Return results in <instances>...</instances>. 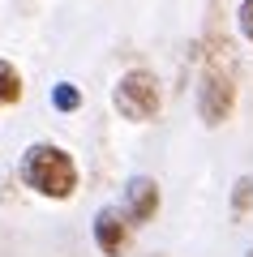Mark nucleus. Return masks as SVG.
<instances>
[{
	"label": "nucleus",
	"instance_id": "nucleus-1",
	"mask_svg": "<svg viewBox=\"0 0 253 257\" xmlns=\"http://www.w3.org/2000/svg\"><path fill=\"white\" fill-rule=\"evenodd\" d=\"M18 176L30 193H39L47 202H69L73 193H77V163L56 142H35V146L22 150Z\"/></svg>",
	"mask_w": 253,
	"mask_h": 257
},
{
	"label": "nucleus",
	"instance_id": "nucleus-2",
	"mask_svg": "<svg viewBox=\"0 0 253 257\" xmlns=\"http://www.w3.org/2000/svg\"><path fill=\"white\" fill-rule=\"evenodd\" d=\"M236 111V69L227 56H206L202 64V82H198V116L206 128L227 124Z\"/></svg>",
	"mask_w": 253,
	"mask_h": 257
},
{
	"label": "nucleus",
	"instance_id": "nucleus-3",
	"mask_svg": "<svg viewBox=\"0 0 253 257\" xmlns=\"http://www.w3.org/2000/svg\"><path fill=\"white\" fill-rule=\"evenodd\" d=\"M112 103H116V111L125 120H133V124L154 120V116H159V107H163L159 77H154L150 69H129V73H120L116 90H112Z\"/></svg>",
	"mask_w": 253,
	"mask_h": 257
},
{
	"label": "nucleus",
	"instance_id": "nucleus-4",
	"mask_svg": "<svg viewBox=\"0 0 253 257\" xmlns=\"http://www.w3.org/2000/svg\"><path fill=\"white\" fill-rule=\"evenodd\" d=\"M129 236H133V223L125 219V210L108 206V210L95 214V244L103 257H125L129 253Z\"/></svg>",
	"mask_w": 253,
	"mask_h": 257
},
{
	"label": "nucleus",
	"instance_id": "nucleus-5",
	"mask_svg": "<svg viewBox=\"0 0 253 257\" xmlns=\"http://www.w3.org/2000/svg\"><path fill=\"white\" fill-rule=\"evenodd\" d=\"M125 219L133 223V227H146V223L159 214V184L150 180V176H133L125 189Z\"/></svg>",
	"mask_w": 253,
	"mask_h": 257
},
{
	"label": "nucleus",
	"instance_id": "nucleus-6",
	"mask_svg": "<svg viewBox=\"0 0 253 257\" xmlns=\"http://www.w3.org/2000/svg\"><path fill=\"white\" fill-rule=\"evenodd\" d=\"M22 99V73L9 60H0V107H13Z\"/></svg>",
	"mask_w": 253,
	"mask_h": 257
},
{
	"label": "nucleus",
	"instance_id": "nucleus-7",
	"mask_svg": "<svg viewBox=\"0 0 253 257\" xmlns=\"http://www.w3.org/2000/svg\"><path fill=\"white\" fill-rule=\"evenodd\" d=\"M232 210L236 214H249L253 210V176H240L232 184Z\"/></svg>",
	"mask_w": 253,
	"mask_h": 257
},
{
	"label": "nucleus",
	"instance_id": "nucleus-8",
	"mask_svg": "<svg viewBox=\"0 0 253 257\" xmlns=\"http://www.w3.org/2000/svg\"><path fill=\"white\" fill-rule=\"evenodd\" d=\"M52 103H56V111H77L81 107V90L73 82H60V86H56V94H52Z\"/></svg>",
	"mask_w": 253,
	"mask_h": 257
},
{
	"label": "nucleus",
	"instance_id": "nucleus-9",
	"mask_svg": "<svg viewBox=\"0 0 253 257\" xmlns=\"http://www.w3.org/2000/svg\"><path fill=\"white\" fill-rule=\"evenodd\" d=\"M236 30H240V39L253 47V0H240V9H236Z\"/></svg>",
	"mask_w": 253,
	"mask_h": 257
},
{
	"label": "nucleus",
	"instance_id": "nucleus-10",
	"mask_svg": "<svg viewBox=\"0 0 253 257\" xmlns=\"http://www.w3.org/2000/svg\"><path fill=\"white\" fill-rule=\"evenodd\" d=\"M244 257H253V248H249V253H244Z\"/></svg>",
	"mask_w": 253,
	"mask_h": 257
}]
</instances>
